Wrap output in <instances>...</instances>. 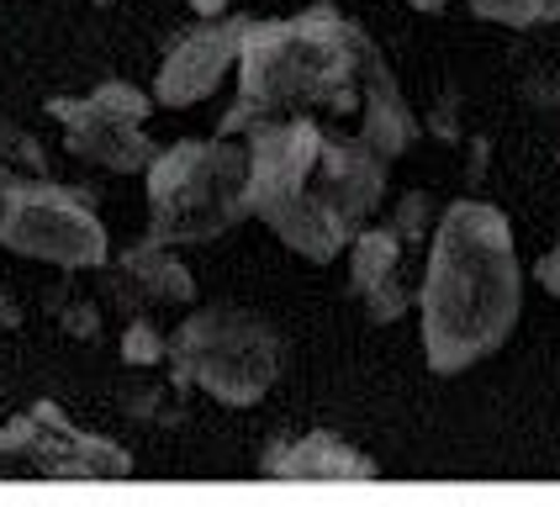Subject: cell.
Instances as JSON below:
<instances>
[{
    "label": "cell",
    "mask_w": 560,
    "mask_h": 507,
    "mask_svg": "<svg viewBox=\"0 0 560 507\" xmlns=\"http://www.w3.org/2000/svg\"><path fill=\"white\" fill-rule=\"evenodd\" d=\"M291 111L371 138L392 164L423 138V117L407 106V91L392 74L386 54L334 0H317L280 22H249L238 95L222 111L218 132L238 138L259 117H291Z\"/></svg>",
    "instance_id": "obj_1"
},
{
    "label": "cell",
    "mask_w": 560,
    "mask_h": 507,
    "mask_svg": "<svg viewBox=\"0 0 560 507\" xmlns=\"http://www.w3.org/2000/svg\"><path fill=\"white\" fill-rule=\"evenodd\" d=\"M238 138L249 143V212L291 254L328 264L381 217L392 158L371 138L296 111L259 117Z\"/></svg>",
    "instance_id": "obj_2"
},
{
    "label": "cell",
    "mask_w": 560,
    "mask_h": 507,
    "mask_svg": "<svg viewBox=\"0 0 560 507\" xmlns=\"http://www.w3.org/2000/svg\"><path fill=\"white\" fill-rule=\"evenodd\" d=\"M518 313H524V264H518L508 212L481 196L450 201L429 238L423 281H418L429 370L460 376L492 359L513 339Z\"/></svg>",
    "instance_id": "obj_3"
},
{
    "label": "cell",
    "mask_w": 560,
    "mask_h": 507,
    "mask_svg": "<svg viewBox=\"0 0 560 507\" xmlns=\"http://www.w3.org/2000/svg\"><path fill=\"white\" fill-rule=\"evenodd\" d=\"M149 186V238L159 244H212L249 222V143L233 132L180 138L159 149L143 169Z\"/></svg>",
    "instance_id": "obj_4"
},
{
    "label": "cell",
    "mask_w": 560,
    "mask_h": 507,
    "mask_svg": "<svg viewBox=\"0 0 560 507\" xmlns=\"http://www.w3.org/2000/svg\"><path fill=\"white\" fill-rule=\"evenodd\" d=\"M164 370L186 391H207L222 408H254L285 370V333L265 313L238 302H207L170 328Z\"/></svg>",
    "instance_id": "obj_5"
},
{
    "label": "cell",
    "mask_w": 560,
    "mask_h": 507,
    "mask_svg": "<svg viewBox=\"0 0 560 507\" xmlns=\"http://www.w3.org/2000/svg\"><path fill=\"white\" fill-rule=\"evenodd\" d=\"M0 249L59 270H101L112 259L95 196L54 175H0Z\"/></svg>",
    "instance_id": "obj_6"
},
{
    "label": "cell",
    "mask_w": 560,
    "mask_h": 507,
    "mask_svg": "<svg viewBox=\"0 0 560 507\" xmlns=\"http://www.w3.org/2000/svg\"><path fill=\"white\" fill-rule=\"evenodd\" d=\"M154 106V91H138L132 80H101L80 95L43 101V111L63 127V149L101 175H143L154 164L159 149L149 138Z\"/></svg>",
    "instance_id": "obj_7"
},
{
    "label": "cell",
    "mask_w": 560,
    "mask_h": 507,
    "mask_svg": "<svg viewBox=\"0 0 560 507\" xmlns=\"http://www.w3.org/2000/svg\"><path fill=\"white\" fill-rule=\"evenodd\" d=\"M132 455L122 444L85 434L59 402H32L0 423V481H122Z\"/></svg>",
    "instance_id": "obj_8"
},
{
    "label": "cell",
    "mask_w": 560,
    "mask_h": 507,
    "mask_svg": "<svg viewBox=\"0 0 560 507\" xmlns=\"http://www.w3.org/2000/svg\"><path fill=\"white\" fill-rule=\"evenodd\" d=\"M95 275V296L112 313V322H132V317H170L196 307V275L175 244L159 238H138L122 254H112Z\"/></svg>",
    "instance_id": "obj_9"
},
{
    "label": "cell",
    "mask_w": 560,
    "mask_h": 507,
    "mask_svg": "<svg viewBox=\"0 0 560 507\" xmlns=\"http://www.w3.org/2000/svg\"><path fill=\"white\" fill-rule=\"evenodd\" d=\"M249 22L254 16H244V11H228V16H196L186 32H175L154 74L159 106L186 111V106H201L207 95H218L244 59Z\"/></svg>",
    "instance_id": "obj_10"
},
{
    "label": "cell",
    "mask_w": 560,
    "mask_h": 507,
    "mask_svg": "<svg viewBox=\"0 0 560 507\" xmlns=\"http://www.w3.org/2000/svg\"><path fill=\"white\" fill-rule=\"evenodd\" d=\"M412 254H418V244H407L386 217L365 222L354 233V244H349V296L360 302L365 322L392 328L418 307V281L423 275H412Z\"/></svg>",
    "instance_id": "obj_11"
},
{
    "label": "cell",
    "mask_w": 560,
    "mask_h": 507,
    "mask_svg": "<svg viewBox=\"0 0 560 507\" xmlns=\"http://www.w3.org/2000/svg\"><path fill=\"white\" fill-rule=\"evenodd\" d=\"M259 475H276V481H375L381 465L339 434L312 428V434L270 444L259 460Z\"/></svg>",
    "instance_id": "obj_12"
},
{
    "label": "cell",
    "mask_w": 560,
    "mask_h": 507,
    "mask_svg": "<svg viewBox=\"0 0 560 507\" xmlns=\"http://www.w3.org/2000/svg\"><path fill=\"white\" fill-rule=\"evenodd\" d=\"M112 402L122 417L149 423V428H180L186 423V386L175 376H154V370H132L117 380Z\"/></svg>",
    "instance_id": "obj_13"
},
{
    "label": "cell",
    "mask_w": 560,
    "mask_h": 507,
    "mask_svg": "<svg viewBox=\"0 0 560 507\" xmlns=\"http://www.w3.org/2000/svg\"><path fill=\"white\" fill-rule=\"evenodd\" d=\"M412 11H466L476 22H498V27L529 32V27H560V0H407Z\"/></svg>",
    "instance_id": "obj_14"
},
{
    "label": "cell",
    "mask_w": 560,
    "mask_h": 507,
    "mask_svg": "<svg viewBox=\"0 0 560 507\" xmlns=\"http://www.w3.org/2000/svg\"><path fill=\"white\" fill-rule=\"evenodd\" d=\"M43 313L54 317V328L69 344H101L106 339V317H112L101 307V296L74 291V285H48L43 291Z\"/></svg>",
    "instance_id": "obj_15"
},
{
    "label": "cell",
    "mask_w": 560,
    "mask_h": 507,
    "mask_svg": "<svg viewBox=\"0 0 560 507\" xmlns=\"http://www.w3.org/2000/svg\"><path fill=\"white\" fill-rule=\"evenodd\" d=\"M117 359H122L127 370H159V365L170 359V328H159V317H132V322H122Z\"/></svg>",
    "instance_id": "obj_16"
},
{
    "label": "cell",
    "mask_w": 560,
    "mask_h": 507,
    "mask_svg": "<svg viewBox=\"0 0 560 507\" xmlns=\"http://www.w3.org/2000/svg\"><path fill=\"white\" fill-rule=\"evenodd\" d=\"M439 217H444V207H439L429 190H407V196H397V201H392V212H386V222L402 233L407 244H418V249H429Z\"/></svg>",
    "instance_id": "obj_17"
},
{
    "label": "cell",
    "mask_w": 560,
    "mask_h": 507,
    "mask_svg": "<svg viewBox=\"0 0 560 507\" xmlns=\"http://www.w3.org/2000/svg\"><path fill=\"white\" fill-rule=\"evenodd\" d=\"M513 95H518V106L534 111V117H556L560 111V63H545V59L524 63L518 80H513Z\"/></svg>",
    "instance_id": "obj_18"
},
{
    "label": "cell",
    "mask_w": 560,
    "mask_h": 507,
    "mask_svg": "<svg viewBox=\"0 0 560 507\" xmlns=\"http://www.w3.org/2000/svg\"><path fill=\"white\" fill-rule=\"evenodd\" d=\"M0 175H48V154L27 127L0 117Z\"/></svg>",
    "instance_id": "obj_19"
},
{
    "label": "cell",
    "mask_w": 560,
    "mask_h": 507,
    "mask_svg": "<svg viewBox=\"0 0 560 507\" xmlns=\"http://www.w3.org/2000/svg\"><path fill=\"white\" fill-rule=\"evenodd\" d=\"M423 132L444 143V149H460L470 138V122H466V91H455V85H444L434 95V111L423 117Z\"/></svg>",
    "instance_id": "obj_20"
},
{
    "label": "cell",
    "mask_w": 560,
    "mask_h": 507,
    "mask_svg": "<svg viewBox=\"0 0 560 507\" xmlns=\"http://www.w3.org/2000/svg\"><path fill=\"white\" fill-rule=\"evenodd\" d=\"M534 281H539L560 302V244H556V249H545V259L534 264Z\"/></svg>",
    "instance_id": "obj_21"
},
{
    "label": "cell",
    "mask_w": 560,
    "mask_h": 507,
    "mask_svg": "<svg viewBox=\"0 0 560 507\" xmlns=\"http://www.w3.org/2000/svg\"><path fill=\"white\" fill-rule=\"evenodd\" d=\"M22 317H27V307H22L11 291H0V333H16V328H22Z\"/></svg>",
    "instance_id": "obj_22"
},
{
    "label": "cell",
    "mask_w": 560,
    "mask_h": 507,
    "mask_svg": "<svg viewBox=\"0 0 560 507\" xmlns=\"http://www.w3.org/2000/svg\"><path fill=\"white\" fill-rule=\"evenodd\" d=\"M196 16H228V11H238L244 0H186Z\"/></svg>",
    "instance_id": "obj_23"
},
{
    "label": "cell",
    "mask_w": 560,
    "mask_h": 507,
    "mask_svg": "<svg viewBox=\"0 0 560 507\" xmlns=\"http://www.w3.org/2000/svg\"><path fill=\"white\" fill-rule=\"evenodd\" d=\"M91 5H117V0H91Z\"/></svg>",
    "instance_id": "obj_24"
},
{
    "label": "cell",
    "mask_w": 560,
    "mask_h": 507,
    "mask_svg": "<svg viewBox=\"0 0 560 507\" xmlns=\"http://www.w3.org/2000/svg\"><path fill=\"white\" fill-rule=\"evenodd\" d=\"M556 169H560V143H556Z\"/></svg>",
    "instance_id": "obj_25"
}]
</instances>
